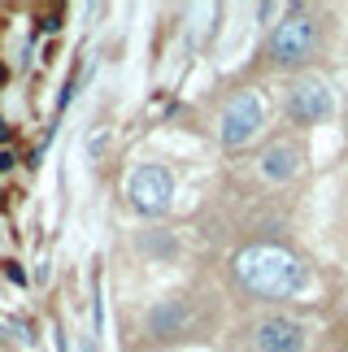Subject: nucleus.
I'll return each mask as SVG.
<instances>
[{"mask_svg":"<svg viewBox=\"0 0 348 352\" xmlns=\"http://www.w3.org/2000/svg\"><path fill=\"white\" fill-rule=\"evenodd\" d=\"M314 48H318V22L305 18V13H287V18L274 26V35H270V57L279 65L309 61Z\"/></svg>","mask_w":348,"mask_h":352,"instance_id":"f03ea898","label":"nucleus"},{"mask_svg":"<svg viewBox=\"0 0 348 352\" xmlns=\"http://www.w3.org/2000/svg\"><path fill=\"white\" fill-rule=\"evenodd\" d=\"M257 352H305V327L296 318H265L252 331Z\"/></svg>","mask_w":348,"mask_h":352,"instance_id":"423d86ee","label":"nucleus"},{"mask_svg":"<svg viewBox=\"0 0 348 352\" xmlns=\"http://www.w3.org/2000/svg\"><path fill=\"white\" fill-rule=\"evenodd\" d=\"M235 270L244 278V287L257 296H292L305 283L301 261L283 248H248V252H239Z\"/></svg>","mask_w":348,"mask_h":352,"instance_id":"f257e3e1","label":"nucleus"},{"mask_svg":"<svg viewBox=\"0 0 348 352\" xmlns=\"http://www.w3.org/2000/svg\"><path fill=\"white\" fill-rule=\"evenodd\" d=\"M0 335H5V340H18V344L31 340V335H26V327H18V322H5V318H0Z\"/></svg>","mask_w":348,"mask_h":352,"instance_id":"6e6552de","label":"nucleus"},{"mask_svg":"<svg viewBox=\"0 0 348 352\" xmlns=\"http://www.w3.org/2000/svg\"><path fill=\"white\" fill-rule=\"evenodd\" d=\"M261 131V96H252V91H235L231 100H226V109H222V144L226 148H239V144H248L252 135Z\"/></svg>","mask_w":348,"mask_h":352,"instance_id":"20e7f679","label":"nucleus"},{"mask_svg":"<svg viewBox=\"0 0 348 352\" xmlns=\"http://www.w3.org/2000/svg\"><path fill=\"white\" fill-rule=\"evenodd\" d=\"M296 170H301V153H296L292 144H274L270 153L261 157V174H265V179H274V183L292 179Z\"/></svg>","mask_w":348,"mask_h":352,"instance_id":"0eeeda50","label":"nucleus"},{"mask_svg":"<svg viewBox=\"0 0 348 352\" xmlns=\"http://www.w3.org/2000/svg\"><path fill=\"white\" fill-rule=\"evenodd\" d=\"M127 196H131V205H135L140 213H149V218L166 213L170 200H174L170 170L166 166H140L135 174H131V183H127Z\"/></svg>","mask_w":348,"mask_h":352,"instance_id":"7ed1b4c3","label":"nucleus"},{"mask_svg":"<svg viewBox=\"0 0 348 352\" xmlns=\"http://www.w3.org/2000/svg\"><path fill=\"white\" fill-rule=\"evenodd\" d=\"M336 113V96H331L327 83H318V78H305L287 91V118L301 122V126H314V122H327Z\"/></svg>","mask_w":348,"mask_h":352,"instance_id":"39448f33","label":"nucleus"}]
</instances>
